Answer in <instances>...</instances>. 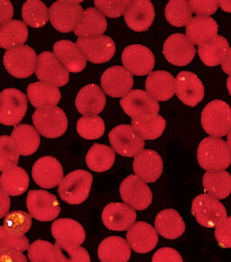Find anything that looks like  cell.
Wrapping results in <instances>:
<instances>
[{"instance_id": "6da1fadb", "label": "cell", "mask_w": 231, "mask_h": 262, "mask_svg": "<svg viewBox=\"0 0 231 262\" xmlns=\"http://www.w3.org/2000/svg\"><path fill=\"white\" fill-rule=\"evenodd\" d=\"M197 158L203 169L222 171L230 166V148L222 139L209 137L200 143Z\"/></svg>"}, {"instance_id": "7a4b0ae2", "label": "cell", "mask_w": 231, "mask_h": 262, "mask_svg": "<svg viewBox=\"0 0 231 262\" xmlns=\"http://www.w3.org/2000/svg\"><path fill=\"white\" fill-rule=\"evenodd\" d=\"M201 125L205 132L214 138L227 135L231 130V108L223 100H212L201 113Z\"/></svg>"}, {"instance_id": "3957f363", "label": "cell", "mask_w": 231, "mask_h": 262, "mask_svg": "<svg viewBox=\"0 0 231 262\" xmlns=\"http://www.w3.org/2000/svg\"><path fill=\"white\" fill-rule=\"evenodd\" d=\"M93 176L84 170H76L66 176L58 187L62 200L70 205H80L89 197Z\"/></svg>"}, {"instance_id": "277c9868", "label": "cell", "mask_w": 231, "mask_h": 262, "mask_svg": "<svg viewBox=\"0 0 231 262\" xmlns=\"http://www.w3.org/2000/svg\"><path fill=\"white\" fill-rule=\"evenodd\" d=\"M36 130L48 139H56L67 130L68 120L62 108L58 107L37 110L33 114Z\"/></svg>"}, {"instance_id": "5b68a950", "label": "cell", "mask_w": 231, "mask_h": 262, "mask_svg": "<svg viewBox=\"0 0 231 262\" xmlns=\"http://www.w3.org/2000/svg\"><path fill=\"white\" fill-rule=\"evenodd\" d=\"M6 69L14 77L25 79L35 72L37 56L35 50L27 46L14 47L7 51L3 59Z\"/></svg>"}, {"instance_id": "8992f818", "label": "cell", "mask_w": 231, "mask_h": 262, "mask_svg": "<svg viewBox=\"0 0 231 262\" xmlns=\"http://www.w3.org/2000/svg\"><path fill=\"white\" fill-rule=\"evenodd\" d=\"M192 212L197 222L207 228L217 227L227 218V211L220 201L209 194H200L193 201Z\"/></svg>"}, {"instance_id": "52a82bcc", "label": "cell", "mask_w": 231, "mask_h": 262, "mask_svg": "<svg viewBox=\"0 0 231 262\" xmlns=\"http://www.w3.org/2000/svg\"><path fill=\"white\" fill-rule=\"evenodd\" d=\"M27 111V96L22 92L11 88L0 93V123L15 126L23 120Z\"/></svg>"}, {"instance_id": "ba28073f", "label": "cell", "mask_w": 231, "mask_h": 262, "mask_svg": "<svg viewBox=\"0 0 231 262\" xmlns=\"http://www.w3.org/2000/svg\"><path fill=\"white\" fill-rule=\"evenodd\" d=\"M108 138L114 150L127 158L136 157L145 147V139L130 125H120L114 127Z\"/></svg>"}, {"instance_id": "9c48e42d", "label": "cell", "mask_w": 231, "mask_h": 262, "mask_svg": "<svg viewBox=\"0 0 231 262\" xmlns=\"http://www.w3.org/2000/svg\"><path fill=\"white\" fill-rule=\"evenodd\" d=\"M81 1H57L51 6L49 19L53 27L62 33L74 30L83 13Z\"/></svg>"}, {"instance_id": "30bf717a", "label": "cell", "mask_w": 231, "mask_h": 262, "mask_svg": "<svg viewBox=\"0 0 231 262\" xmlns=\"http://www.w3.org/2000/svg\"><path fill=\"white\" fill-rule=\"evenodd\" d=\"M27 205L30 214L40 222L54 220L61 212L56 196L43 190L29 191Z\"/></svg>"}, {"instance_id": "8fae6325", "label": "cell", "mask_w": 231, "mask_h": 262, "mask_svg": "<svg viewBox=\"0 0 231 262\" xmlns=\"http://www.w3.org/2000/svg\"><path fill=\"white\" fill-rule=\"evenodd\" d=\"M35 74L41 82L57 87L64 86L70 80L69 72L51 52H43L37 57Z\"/></svg>"}, {"instance_id": "7c38bea8", "label": "cell", "mask_w": 231, "mask_h": 262, "mask_svg": "<svg viewBox=\"0 0 231 262\" xmlns=\"http://www.w3.org/2000/svg\"><path fill=\"white\" fill-rule=\"evenodd\" d=\"M120 195L132 208L143 211L152 204L153 193L148 185L138 177L131 174L120 185Z\"/></svg>"}, {"instance_id": "4fadbf2b", "label": "cell", "mask_w": 231, "mask_h": 262, "mask_svg": "<svg viewBox=\"0 0 231 262\" xmlns=\"http://www.w3.org/2000/svg\"><path fill=\"white\" fill-rule=\"evenodd\" d=\"M76 45L86 59L93 63L108 62L115 54V42L106 35L81 37Z\"/></svg>"}, {"instance_id": "5bb4252c", "label": "cell", "mask_w": 231, "mask_h": 262, "mask_svg": "<svg viewBox=\"0 0 231 262\" xmlns=\"http://www.w3.org/2000/svg\"><path fill=\"white\" fill-rule=\"evenodd\" d=\"M122 62L128 73L136 76H144L152 73L154 66V54L144 46L132 45L124 49Z\"/></svg>"}, {"instance_id": "9a60e30c", "label": "cell", "mask_w": 231, "mask_h": 262, "mask_svg": "<svg viewBox=\"0 0 231 262\" xmlns=\"http://www.w3.org/2000/svg\"><path fill=\"white\" fill-rule=\"evenodd\" d=\"M121 108L132 119L157 114L160 106L149 93L143 90H133L120 100Z\"/></svg>"}, {"instance_id": "2e32d148", "label": "cell", "mask_w": 231, "mask_h": 262, "mask_svg": "<svg viewBox=\"0 0 231 262\" xmlns=\"http://www.w3.org/2000/svg\"><path fill=\"white\" fill-rule=\"evenodd\" d=\"M163 52L168 62L177 66L189 64L196 54L193 43L182 34L170 35L165 42Z\"/></svg>"}, {"instance_id": "e0dca14e", "label": "cell", "mask_w": 231, "mask_h": 262, "mask_svg": "<svg viewBox=\"0 0 231 262\" xmlns=\"http://www.w3.org/2000/svg\"><path fill=\"white\" fill-rule=\"evenodd\" d=\"M175 93L185 105L195 107L204 98V86L196 74L183 71L175 79Z\"/></svg>"}, {"instance_id": "ac0fdd59", "label": "cell", "mask_w": 231, "mask_h": 262, "mask_svg": "<svg viewBox=\"0 0 231 262\" xmlns=\"http://www.w3.org/2000/svg\"><path fill=\"white\" fill-rule=\"evenodd\" d=\"M101 86L108 96L120 98L127 95L133 87V76L122 66H112L101 76Z\"/></svg>"}, {"instance_id": "d6986e66", "label": "cell", "mask_w": 231, "mask_h": 262, "mask_svg": "<svg viewBox=\"0 0 231 262\" xmlns=\"http://www.w3.org/2000/svg\"><path fill=\"white\" fill-rule=\"evenodd\" d=\"M35 183L42 188H54L62 182L63 169L60 162L53 157L39 158L32 170Z\"/></svg>"}, {"instance_id": "ffe728a7", "label": "cell", "mask_w": 231, "mask_h": 262, "mask_svg": "<svg viewBox=\"0 0 231 262\" xmlns=\"http://www.w3.org/2000/svg\"><path fill=\"white\" fill-rule=\"evenodd\" d=\"M154 5L149 0H135L125 12V21L133 31L147 30L154 22Z\"/></svg>"}, {"instance_id": "44dd1931", "label": "cell", "mask_w": 231, "mask_h": 262, "mask_svg": "<svg viewBox=\"0 0 231 262\" xmlns=\"http://www.w3.org/2000/svg\"><path fill=\"white\" fill-rule=\"evenodd\" d=\"M133 168L136 177L146 183H154L161 177L164 163L160 155L151 149H145L135 157Z\"/></svg>"}, {"instance_id": "7402d4cb", "label": "cell", "mask_w": 231, "mask_h": 262, "mask_svg": "<svg viewBox=\"0 0 231 262\" xmlns=\"http://www.w3.org/2000/svg\"><path fill=\"white\" fill-rule=\"evenodd\" d=\"M136 213L128 205L121 203H111L105 206L102 221L105 226L111 231L128 230L135 223Z\"/></svg>"}, {"instance_id": "603a6c76", "label": "cell", "mask_w": 231, "mask_h": 262, "mask_svg": "<svg viewBox=\"0 0 231 262\" xmlns=\"http://www.w3.org/2000/svg\"><path fill=\"white\" fill-rule=\"evenodd\" d=\"M128 244L135 252L147 253L157 245L158 234L155 229L145 222H137L128 229Z\"/></svg>"}, {"instance_id": "cb8c5ba5", "label": "cell", "mask_w": 231, "mask_h": 262, "mask_svg": "<svg viewBox=\"0 0 231 262\" xmlns=\"http://www.w3.org/2000/svg\"><path fill=\"white\" fill-rule=\"evenodd\" d=\"M54 53L68 72L80 73L87 64V59L76 43L62 40L55 42Z\"/></svg>"}, {"instance_id": "d4e9b609", "label": "cell", "mask_w": 231, "mask_h": 262, "mask_svg": "<svg viewBox=\"0 0 231 262\" xmlns=\"http://www.w3.org/2000/svg\"><path fill=\"white\" fill-rule=\"evenodd\" d=\"M75 104L81 114L97 115L104 110L106 96L98 85H87L78 93Z\"/></svg>"}, {"instance_id": "484cf974", "label": "cell", "mask_w": 231, "mask_h": 262, "mask_svg": "<svg viewBox=\"0 0 231 262\" xmlns=\"http://www.w3.org/2000/svg\"><path fill=\"white\" fill-rule=\"evenodd\" d=\"M218 29V24L212 17L197 16L186 26V37L193 45L201 46L215 38Z\"/></svg>"}, {"instance_id": "4316f807", "label": "cell", "mask_w": 231, "mask_h": 262, "mask_svg": "<svg viewBox=\"0 0 231 262\" xmlns=\"http://www.w3.org/2000/svg\"><path fill=\"white\" fill-rule=\"evenodd\" d=\"M146 89L154 100L166 101L175 93V79L168 72L155 71L148 75Z\"/></svg>"}, {"instance_id": "83f0119b", "label": "cell", "mask_w": 231, "mask_h": 262, "mask_svg": "<svg viewBox=\"0 0 231 262\" xmlns=\"http://www.w3.org/2000/svg\"><path fill=\"white\" fill-rule=\"evenodd\" d=\"M52 234L60 243L80 246L84 243L86 232L84 228L76 221L62 218L52 225Z\"/></svg>"}, {"instance_id": "f1b7e54d", "label": "cell", "mask_w": 231, "mask_h": 262, "mask_svg": "<svg viewBox=\"0 0 231 262\" xmlns=\"http://www.w3.org/2000/svg\"><path fill=\"white\" fill-rule=\"evenodd\" d=\"M27 97L36 108L55 107L61 100V93L57 86L44 82H35L28 85Z\"/></svg>"}, {"instance_id": "f546056e", "label": "cell", "mask_w": 231, "mask_h": 262, "mask_svg": "<svg viewBox=\"0 0 231 262\" xmlns=\"http://www.w3.org/2000/svg\"><path fill=\"white\" fill-rule=\"evenodd\" d=\"M107 27L106 17L96 8H89L83 11L74 31L79 38L89 37L102 35Z\"/></svg>"}, {"instance_id": "4dcf8cb0", "label": "cell", "mask_w": 231, "mask_h": 262, "mask_svg": "<svg viewBox=\"0 0 231 262\" xmlns=\"http://www.w3.org/2000/svg\"><path fill=\"white\" fill-rule=\"evenodd\" d=\"M98 256L101 262H127L131 257V250L123 238L112 236L101 242Z\"/></svg>"}, {"instance_id": "1f68e13d", "label": "cell", "mask_w": 231, "mask_h": 262, "mask_svg": "<svg viewBox=\"0 0 231 262\" xmlns=\"http://www.w3.org/2000/svg\"><path fill=\"white\" fill-rule=\"evenodd\" d=\"M154 225L160 235L168 239H177L185 231V223L181 215L173 209H166L159 212Z\"/></svg>"}, {"instance_id": "d6a6232c", "label": "cell", "mask_w": 231, "mask_h": 262, "mask_svg": "<svg viewBox=\"0 0 231 262\" xmlns=\"http://www.w3.org/2000/svg\"><path fill=\"white\" fill-rule=\"evenodd\" d=\"M10 138L16 151L22 156H31L36 152L40 145L38 131L27 124L15 127Z\"/></svg>"}, {"instance_id": "836d02e7", "label": "cell", "mask_w": 231, "mask_h": 262, "mask_svg": "<svg viewBox=\"0 0 231 262\" xmlns=\"http://www.w3.org/2000/svg\"><path fill=\"white\" fill-rule=\"evenodd\" d=\"M202 182L205 192L216 199H225L231 193V176L225 170L207 171Z\"/></svg>"}, {"instance_id": "e575fe53", "label": "cell", "mask_w": 231, "mask_h": 262, "mask_svg": "<svg viewBox=\"0 0 231 262\" xmlns=\"http://www.w3.org/2000/svg\"><path fill=\"white\" fill-rule=\"evenodd\" d=\"M29 177L19 166H14L4 171L0 177V187L8 195L18 196L25 193L29 186Z\"/></svg>"}, {"instance_id": "d590c367", "label": "cell", "mask_w": 231, "mask_h": 262, "mask_svg": "<svg viewBox=\"0 0 231 262\" xmlns=\"http://www.w3.org/2000/svg\"><path fill=\"white\" fill-rule=\"evenodd\" d=\"M132 127L142 139L154 140L161 137L166 127V120L158 114L132 119Z\"/></svg>"}, {"instance_id": "8d00e7d4", "label": "cell", "mask_w": 231, "mask_h": 262, "mask_svg": "<svg viewBox=\"0 0 231 262\" xmlns=\"http://www.w3.org/2000/svg\"><path fill=\"white\" fill-rule=\"evenodd\" d=\"M28 29L27 25L19 20H11L0 27V47L11 49L21 47L27 42Z\"/></svg>"}, {"instance_id": "74e56055", "label": "cell", "mask_w": 231, "mask_h": 262, "mask_svg": "<svg viewBox=\"0 0 231 262\" xmlns=\"http://www.w3.org/2000/svg\"><path fill=\"white\" fill-rule=\"evenodd\" d=\"M229 49L227 39L217 35L212 41L201 45L198 48V54L207 66H217L221 63Z\"/></svg>"}, {"instance_id": "f35d334b", "label": "cell", "mask_w": 231, "mask_h": 262, "mask_svg": "<svg viewBox=\"0 0 231 262\" xmlns=\"http://www.w3.org/2000/svg\"><path fill=\"white\" fill-rule=\"evenodd\" d=\"M115 154L111 147L102 144H94L86 156L89 169L101 173L111 168L115 162Z\"/></svg>"}, {"instance_id": "ab89813d", "label": "cell", "mask_w": 231, "mask_h": 262, "mask_svg": "<svg viewBox=\"0 0 231 262\" xmlns=\"http://www.w3.org/2000/svg\"><path fill=\"white\" fill-rule=\"evenodd\" d=\"M22 16L25 24L34 28L44 27L49 19V10L39 0H29L24 4Z\"/></svg>"}, {"instance_id": "60d3db41", "label": "cell", "mask_w": 231, "mask_h": 262, "mask_svg": "<svg viewBox=\"0 0 231 262\" xmlns=\"http://www.w3.org/2000/svg\"><path fill=\"white\" fill-rule=\"evenodd\" d=\"M166 17L173 27L187 26L193 18L189 2L185 0H171L166 6Z\"/></svg>"}, {"instance_id": "b9f144b4", "label": "cell", "mask_w": 231, "mask_h": 262, "mask_svg": "<svg viewBox=\"0 0 231 262\" xmlns=\"http://www.w3.org/2000/svg\"><path fill=\"white\" fill-rule=\"evenodd\" d=\"M77 131L83 139L89 140L100 139L104 134V121L99 116H83L78 120Z\"/></svg>"}, {"instance_id": "7bdbcfd3", "label": "cell", "mask_w": 231, "mask_h": 262, "mask_svg": "<svg viewBox=\"0 0 231 262\" xmlns=\"http://www.w3.org/2000/svg\"><path fill=\"white\" fill-rule=\"evenodd\" d=\"M31 225V216L21 211L9 212L5 218L4 227L13 235L24 236L30 230Z\"/></svg>"}, {"instance_id": "ee69618b", "label": "cell", "mask_w": 231, "mask_h": 262, "mask_svg": "<svg viewBox=\"0 0 231 262\" xmlns=\"http://www.w3.org/2000/svg\"><path fill=\"white\" fill-rule=\"evenodd\" d=\"M55 251L59 262H90L88 251L81 246L56 242Z\"/></svg>"}, {"instance_id": "f6af8a7d", "label": "cell", "mask_w": 231, "mask_h": 262, "mask_svg": "<svg viewBox=\"0 0 231 262\" xmlns=\"http://www.w3.org/2000/svg\"><path fill=\"white\" fill-rule=\"evenodd\" d=\"M28 257L31 262H59L55 246L42 239L35 241L29 246Z\"/></svg>"}, {"instance_id": "bcb514c9", "label": "cell", "mask_w": 231, "mask_h": 262, "mask_svg": "<svg viewBox=\"0 0 231 262\" xmlns=\"http://www.w3.org/2000/svg\"><path fill=\"white\" fill-rule=\"evenodd\" d=\"M18 152L13 144L11 138L8 136L0 137V171H6L16 166L19 161Z\"/></svg>"}, {"instance_id": "7dc6e473", "label": "cell", "mask_w": 231, "mask_h": 262, "mask_svg": "<svg viewBox=\"0 0 231 262\" xmlns=\"http://www.w3.org/2000/svg\"><path fill=\"white\" fill-rule=\"evenodd\" d=\"M29 248V242L25 236H15L0 226V249L24 252Z\"/></svg>"}, {"instance_id": "c3c4849f", "label": "cell", "mask_w": 231, "mask_h": 262, "mask_svg": "<svg viewBox=\"0 0 231 262\" xmlns=\"http://www.w3.org/2000/svg\"><path fill=\"white\" fill-rule=\"evenodd\" d=\"M132 1L120 0V1H104L95 0L94 4L98 10L103 15L110 18H117L122 16L127 8L130 6Z\"/></svg>"}, {"instance_id": "681fc988", "label": "cell", "mask_w": 231, "mask_h": 262, "mask_svg": "<svg viewBox=\"0 0 231 262\" xmlns=\"http://www.w3.org/2000/svg\"><path fill=\"white\" fill-rule=\"evenodd\" d=\"M215 238L220 247L231 248V216L216 227Z\"/></svg>"}, {"instance_id": "f907efd6", "label": "cell", "mask_w": 231, "mask_h": 262, "mask_svg": "<svg viewBox=\"0 0 231 262\" xmlns=\"http://www.w3.org/2000/svg\"><path fill=\"white\" fill-rule=\"evenodd\" d=\"M189 2L190 8L193 13L199 16H208L215 13L218 8V1L211 0V1H198V0H191Z\"/></svg>"}, {"instance_id": "816d5d0a", "label": "cell", "mask_w": 231, "mask_h": 262, "mask_svg": "<svg viewBox=\"0 0 231 262\" xmlns=\"http://www.w3.org/2000/svg\"><path fill=\"white\" fill-rule=\"evenodd\" d=\"M152 262H183L181 254L172 248L159 249L154 254Z\"/></svg>"}, {"instance_id": "f5cc1de1", "label": "cell", "mask_w": 231, "mask_h": 262, "mask_svg": "<svg viewBox=\"0 0 231 262\" xmlns=\"http://www.w3.org/2000/svg\"><path fill=\"white\" fill-rule=\"evenodd\" d=\"M0 262H27L22 252L0 249Z\"/></svg>"}, {"instance_id": "db71d44e", "label": "cell", "mask_w": 231, "mask_h": 262, "mask_svg": "<svg viewBox=\"0 0 231 262\" xmlns=\"http://www.w3.org/2000/svg\"><path fill=\"white\" fill-rule=\"evenodd\" d=\"M14 15V8L10 1L0 0V26H3L9 21Z\"/></svg>"}, {"instance_id": "11a10c76", "label": "cell", "mask_w": 231, "mask_h": 262, "mask_svg": "<svg viewBox=\"0 0 231 262\" xmlns=\"http://www.w3.org/2000/svg\"><path fill=\"white\" fill-rule=\"evenodd\" d=\"M10 209V198L4 190L0 187V219L3 218Z\"/></svg>"}, {"instance_id": "9f6ffc18", "label": "cell", "mask_w": 231, "mask_h": 262, "mask_svg": "<svg viewBox=\"0 0 231 262\" xmlns=\"http://www.w3.org/2000/svg\"><path fill=\"white\" fill-rule=\"evenodd\" d=\"M221 66L224 73L231 76V48L227 51L226 56L224 57L223 61L221 62Z\"/></svg>"}, {"instance_id": "6f0895ef", "label": "cell", "mask_w": 231, "mask_h": 262, "mask_svg": "<svg viewBox=\"0 0 231 262\" xmlns=\"http://www.w3.org/2000/svg\"><path fill=\"white\" fill-rule=\"evenodd\" d=\"M218 5L220 6V8H221L223 11L231 13V1L220 0V1H218Z\"/></svg>"}, {"instance_id": "680465c9", "label": "cell", "mask_w": 231, "mask_h": 262, "mask_svg": "<svg viewBox=\"0 0 231 262\" xmlns=\"http://www.w3.org/2000/svg\"><path fill=\"white\" fill-rule=\"evenodd\" d=\"M227 90H228V93H229V94L231 95V76H229V77L227 78Z\"/></svg>"}, {"instance_id": "91938a15", "label": "cell", "mask_w": 231, "mask_h": 262, "mask_svg": "<svg viewBox=\"0 0 231 262\" xmlns=\"http://www.w3.org/2000/svg\"><path fill=\"white\" fill-rule=\"evenodd\" d=\"M227 146L229 147V148H230L231 150V130L228 132V134H227Z\"/></svg>"}]
</instances>
